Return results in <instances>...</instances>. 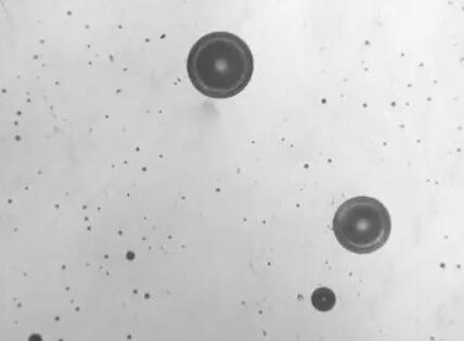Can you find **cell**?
I'll use <instances>...</instances> for the list:
<instances>
[{
    "label": "cell",
    "instance_id": "obj_1",
    "mask_svg": "<svg viewBox=\"0 0 464 341\" xmlns=\"http://www.w3.org/2000/svg\"><path fill=\"white\" fill-rule=\"evenodd\" d=\"M188 75L196 90L215 99L235 97L250 84L254 59L250 47L228 32H213L191 48Z\"/></svg>",
    "mask_w": 464,
    "mask_h": 341
},
{
    "label": "cell",
    "instance_id": "obj_2",
    "mask_svg": "<svg viewBox=\"0 0 464 341\" xmlns=\"http://www.w3.org/2000/svg\"><path fill=\"white\" fill-rule=\"evenodd\" d=\"M334 232L346 250L357 255L372 254L388 243L392 232L390 212L372 197L352 198L336 211Z\"/></svg>",
    "mask_w": 464,
    "mask_h": 341
},
{
    "label": "cell",
    "instance_id": "obj_3",
    "mask_svg": "<svg viewBox=\"0 0 464 341\" xmlns=\"http://www.w3.org/2000/svg\"><path fill=\"white\" fill-rule=\"evenodd\" d=\"M312 302L314 309L320 312H329L336 304V297L330 288L322 287L314 291Z\"/></svg>",
    "mask_w": 464,
    "mask_h": 341
}]
</instances>
